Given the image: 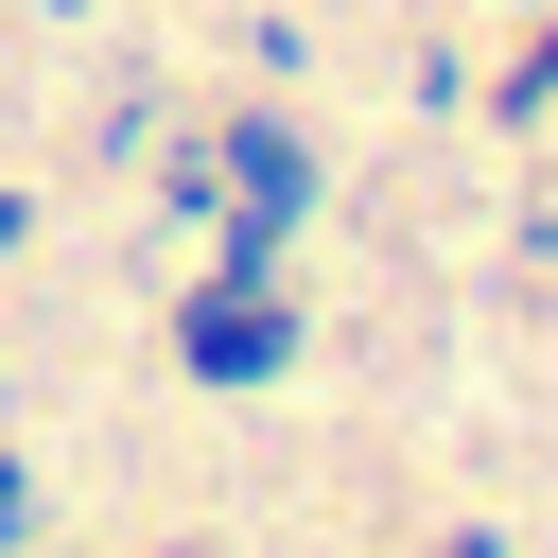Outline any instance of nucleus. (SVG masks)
Masks as SVG:
<instances>
[]
</instances>
